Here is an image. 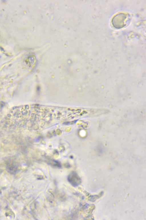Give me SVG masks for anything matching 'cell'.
Returning a JSON list of instances; mask_svg holds the SVG:
<instances>
[{
  "mask_svg": "<svg viewBox=\"0 0 146 220\" xmlns=\"http://www.w3.org/2000/svg\"><path fill=\"white\" fill-rule=\"evenodd\" d=\"M69 181L73 185L77 186L79 183L80 180L76 174L72 173L69 176Z\"/></svg>",
  "mask_w": 146,
  "mask_h": 220,
  "instance_id": "2",
  "label": "cell"
},
{
  "mask_svg": "<svg viewBox=\"0 0 146 220\" xmlns=\"http://www.w3.org/2000/svg\"><path fill=\"white\" fill-rule=\"evenodd\" d=\"M127 15V14L123 13L116 14L112 19V23L113 26L117 29L123 27L125 25Z\"/></svg>",
  "mask_w": 146,
  "mask_h": 220,
  "instance_id": "1",
  "label": "cell"
}]
</instances>
